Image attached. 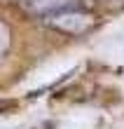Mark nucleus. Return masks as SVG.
<instances>
[{
    "label": "nucleus",
    "instance_id": "1",
    "mask_svg": "<svg viewBox=\"0 0 124 129\" xmlns=\"http://www.w3.org/2000/svg\"><path fill=\"white\" fill-rule=\"evenodd\" d=\"M47 24L54 26L56 31L61 33H70V35H80L84 31H89L91 26H94V17H91L89 12L80 10V7H70V10H61L56 14H49Z\"/></svg>",
    "mask_w": 124,
    "mask_h": 129
},
{
    "label": "nucleus",
    "instance_id": "2",
    "mask_svg": "<svg viewBox=\"0 0 124 129\" xmlns=\"http://www.w3.org/2000/svg\"><path fill=\"white\" fill-rule=\"evenodd\" d=\"M5 47H7V28L0 24V54L5 52Z\"/></svg>",
    "mask_w": 124,
    "mask_h": 129
}]
</instances>
